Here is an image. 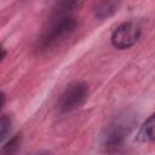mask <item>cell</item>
I'll list each match as a JSON object with an SVG mask.
<instances>
[{"mask_svg": "<svg viewBox=\"0 0 155 155\" xmlns=\"http://www.w3.org/2000/svg\"><path fill=\"white\" fill-rule=\"evenodd\" d=\"M80 0H58L51 13L48 27L38 40L36 50L46 52L67 40L76 28L74 12L79 8Z\"/></svg>", "mask_w": 155, "mask_h": 155, "instance_id": "obj_1", "label": "cell"}, {"mask_svg": "<svg viewBox=\"0 0 155 155\" xmlns=\"http://www.w3.org/2000/svg\"><path fill=\"white\" fill-rule=\"evenodd\" d=\"M134 125L133 116L128 114L114 119L102 133V147L105 151H117L125 143Z\"/></svg>", "mask_w": 155, "mask_h": 155, "instance_id": "obj_2", "label": "cell"}, {"mask_svg": "<svg viewBox=\"0 0 155 155\" xmlns=\"http://www.w3.org/2000/svg\"><path fill=\"white\" fill-rule=\"evenodd\" d=\"M88 97V85L82 81H76L69 85L61 94L58 109L61 113H71L79 109Z\"/></svg>", "mask_w": 155, "mask_h": 155, "instance_id": "obj_3", "label": "cell"}, {"mask_svg": "<svg viewBox=\"0 0 155 155\" xmlns=\"http://www.w3.org/2000/svg\"><path fill=\"white\" fill-rule=\"evenodd\" d=\"M142 27L136 21H128L120 24L111 35V44L119 50L133 46L140 38Z\"/></svg>", "mask_w": 155, "mask_h": 155, "instance_id": "obj_4", "label": "cell"}, {"mask_svg": "<svg viewBox=\"0 0 155 155\" xmlns=\"http://www.w3.org/2000/svg\"><path fill=\"white\" fill-rule=\"evenodd\" d=\"M120 0H94L93 11L96 17L103 19L110 17L119 7Z\"/></svg>", "mask_w": 155, "mask_h": 155, "instance_id": "obj_5", "label": "cell"}, {"mask_svg": "<svg viewBox=\"0 0 155 155\" xmlns=\"http://www.w3.org/2000/svg\"><path fill=\"white\" fill-rule=\"evenodd\" d=\"M137 138L139 142H143V143L155 140V113L144 121V124L142 125L138 132Z\"/></svg>", "mask_w": 155, "mask_h": 155, "instance_id": "obj_6", "label": "cell"}, {"mask_svg": "<svg viewBox=\"0 0 155 155\" xmlns=\"http://www.w3.org/2000/svg\"><path fill=\"white\" fill-rule=\"evenodd\" d=\"M10 131H11V119L7 117L6 115H2L0 121V140L1 142L7 137Z\"/></svg>", "mask_w": 155, "mask_h": 155, "instance_id": "obj_7", "label": "cell"}, {"mask_svg": "<svg viewBox=\"0 0 155 155\" xmlns=\"http://www.w3.org/2000/svg\"><path fill=\"white\" fill-rule=\"evenodd\" d=\"M19 144H21V134H17V136H15L13 138H11V139L6 143V145H4L2 150H4L5 153H7V154H8V153L12 154V153H15V151L18 149Z\"/></svg>", "mask_w": 155, "mask_h": 155, "instance_id": "obj_8", "label": "cell"}]
</instances>
